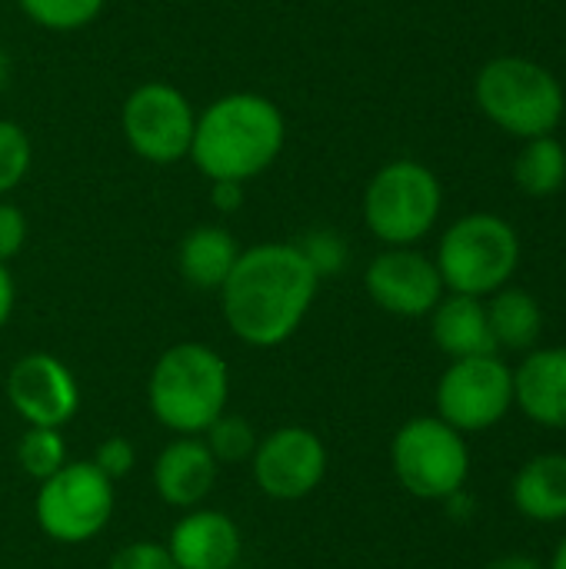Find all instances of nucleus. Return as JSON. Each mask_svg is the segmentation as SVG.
I'll use <instances>...</instances> for the list:
<instances>
[{
    "mask_svg": "<svg viewBox=\"0 0 566 569\" xmlns=\"http://www.w3.org/2000/svg\"><path fill=\"white\" fill-rule=\"evenodd\" d=\"M317 290L320 277L300 247L274 240L240 250L230 277L217 293L230 333L254 350H270L300 330L317 300Z\"/></svg>",
    "mask_w": 566,
    "mask_h": 569,
    "instance_id": "nucleus-1",
    "label": "nucleus"
},
{
    "mask_svg": "<svg viewBox=\"0 0 566 569\" xmlns=\"http://www.w3.org/2000/svg\"><path fill=\"white\" fill-rule=\"evenodd\" d=\"M287 143L284 110L254 90H234L217 97L197 113L190 160L214 180L247 183L270 170Z\"/></svg>",
    "mask_w": 566,
    "mask_h": 569,
    "instance_id": "nucleus-2",
    "label": "nucleus"
},
{
    "mask_svg": "<svg viewBox=\"0 0 566 569\" xmlns=\"http://www.w3.org/2000/svg\"><path fill=\"white\" fill-rule=\"evenodd\" d=\"M230 400L227 360L197 340L167 347L147 380V403L153 420L173 437H200Z\"/></svg>",
    "mask_w": 566,
    "mask_h": 569,
    "instance_id": "nucleus-3",
    "label": "nucleus"
},
{
    "mask_svg": "<svg viewBox=\"0 0 566 569\" xmlns=\"http://www.w3.org/2000/svg\"><path fill=\"white\" fill-rule=\"evenodd\" d=\"M474 93L484 117L520 140L554 133L564 117L560 80L544 63L527 57L490 60L477 73Z\"/></svg>",
    "mask_w": 566,
    "mask_h": 569,
    "instance_id": "nucleus-4",
    "label": "nucleus"
},
{
    "mask_svg": "<svg viewBox=\"0 0 566 569\" xmlns=\"http://www.w3.org/2000/svg\"><path fill=\"white\" fill-rule=\"evenodd\" d=\"M434 263L444 290L490 297L510 283L520 263V237L497 213H467L447 227Z\"/></svg>",
    "mask_w": 566,
    "mask_h": 569,
    "instance_id": "nucleus-5",
    "label": "nucleus"
},
{
    "mask_svg": "<svg viewBox=\"0 0 566 569\" xmlns=\"http://www.w3.org/2000/svg\"><path fill=\"white\" fill-rule=\"evenodd\" d=\"M444 187L417 160L384 163L364 190V223L384 247H417L440 220Z\"/></svg>",
    "mask_w": 566,
    "mask_h": 569,
    "instance_id": "nucleus-6",
    "label": "nucleus"
},
{
    "mask_svg": "<svg viewBox=\"0 0 566 569\" xmlns=\"http://www.w3.org/2000/svg\"><path fill=\"white\" fill-rule=\"evenodd\" d=\"M390 467L410 497L444 503L467 487L470 450L464 433L440 417H414L390 443Z\"/></svg>",
    "mask_w": 566,
    "mask_h": 569,
    "instance_id": "nucleus-7",
    "label": "nucleus"
},
{
    "mask_svg": "<svg viewBox=\"0 0 566 569\" xmlns=\"http://www.w3.org/2000/svg\"><path fill=\"white\" fill-rule=\"evenodd\" d=\"M113 480H107L90 460H67L53 477L40 480V490L33 497L37 527L63 547H77L100 537L113 517Z\"/></svg>",
    "mask_w": 566,
    "mask_h": 569,
    "instance_id": "nucleus-8",
    "label": "nucleus"
},
{
    "mask_svg": "<svg viewBox=\"0 0 566 569\" xmlns=\"http://www.w3.org/2000/svg\"><path fill=\"white\" fill-rule=\"evenodd\" d=\"M197 110L187 93L167 80H147L133 87L120 107V130L127 147L153 163L173 167L190 157Z\"/></svg>",
    "mask_w": 566,
    "mask_h": 569,
    "instance_id": "nucleus-9",
    "label": "nucleus"
},
{
    "mask_svg": "<svg viewBox=\"0 0 566 569\" xmlns=\"http://www.w3.org/2000/svg\"><path fill=\"white\" fill-rule=\"evenodd\" d=\"M437 417L460 433H480L497 427L514 407V370L497 357L454 360L437 380Z\"/></svg>",
    "mask_w": 566,
    "mask_h": 569,
    "instance_id": "nucleus-10",
    "label": "nucleus"
},
{
    "mask_svg": "<svg viewBox=\"0 0 566 569\" xmlns=\"http://www.w3.org/2000/svg\"><path fill=\"white\" fill-rule=\"evenodd\" d=\"M327 463V447L310 427H277L257 440L250 457L257 490L280 503L307 500L324 483Z\"/></svg>",
    "mask_w": 566,
    "mask_h": 569,
    "instance_id": "nucleus-11",
    "label": "nucleus"
},
{
    "mask_svg": "<svg viewBox=\"0 0 566 569\" xmlns=\"http://www.w3.org/2000/svg\"><path fill=\"white\" fill-rule=\"evenodd\" d=\"M364 287L384 313L404 320L430 317V310L444 297L437 263L414 247H387L384 253H377L367 263Z\"/></svg>",
    "mask_w": 566,
    "mask_h": 569,
    "instance_id": "nucleus-12",
    "label": "nucleus"
},
{
    "mask_svg": "<svg viewBox=\"0 0 566 569\" xmlns=\"http://www.w3.org/2000/svg\"><path fill=\"white\" fill-rule=\"evenodd\" d=\"M3 393L27 427L63 430V423H70L80 407L77 377L53 353H23L7 370Z\"/></svg>",
    "mask_w": 566,
    "mask_h": 569,
    "instance_id": "nucleus-13",
    "label": "nucleus"
},
{
    "mask_svg": "<svg viewBox=\"0 0 566 569\" xmlns=\"http://www.w3.org/2000/svg\"><path fill=\"white\" fill-rule=\"evenodd\" d=\"M167 550L180 569H234L244 557V537L224 510L193 507L173 523Z\"/></svg>",
    "mask_w": 566,
    "mask_h": 569,
    "instance_id": "nucleus-14",
    "label": "nucleus"
},
{
    "mask_svg": "<svg viewBox=\"0 0 566 569\" xmlns=\"http://www.w3.org/2000/svg\"><path fill=\"white\" fill-rule=\"evenodd\" d=\"M217 473H220V463L214 460V453L207 450L200 437H177L157 453L150 480H153L157 497L167 507L193 510L214 493Z\"/></svg>",
    "mask_w": 566,
    "mask_h": 569,
    "instance_id": "nucleus-15",
    "label": "nucleus"
},
{
    "mask_svg": "<svg viewBox=\"0 0 566 569\" xmlns=\"http://www.w3.org/2000/svg\"><path fill=\"white\" fill-rule=\"evenodd\" d=\"M514 407L527 420L566 430V347H534L514 370Z\"/></svg>",
    "mask_w": 566,
    "mask_h": 569,
    "instance_id": "nucleus-16",
    "label": "nucleus"
},
{
    "mask_svg": "<svg viewBox=\"0 0 566 569\" xmlns=\"http://www.w3.org/2000/svg\"><path fill=\"white\" fill-rule=\"evenodd\" d=\"M430 337L450 360L497 353L484 297L444 293L440 303L430 310Z\"/></svg>",
    "mask_w": 566,
    "mask_h": 569,
    "instance_id": "nucleus-17",
    "label": "nucleus"
},
{
    "mask_svg": "<svg viewBox=\"0 0 566 569\" xmlns=\"http://www.w3.org/2000/svg\"><path fill=\"white\" fill-rule=\"evenodd\" d=\"M510 500L524 520L564 523L566 520V453H540L527 460L510 483Z\"/></svg>",
    "mask_w": 566,
    "mask_h": 569,
    "instance_id": "nucleus-18",
    "label": "nucleus"
},
{
    "mask_svg": "<svg viewBox=\"0 0 566 569\" xmlns=\"http://www.w3.org/2000/svg\"><path fill=\"white\" fill-rule=\"evenodd\" d=\"M240 257L237 237L220 223H200L177 247V270L197 290H220Z\"/></svg>",
    "mask_w": 566,
    "mask_h": 569,
    "instance_id": "nucleus-19",
    "label": "nucleus"
},
{
    "mask_svg": "<svg viewBox=\"0 0 566 569\" xmlns=\"http://www.w3.org/2000/svg\"><path fill=\"white\" fill-rule=\"evenodd\" d=\"M487 320L497 350H517L527 353L537 347L544 333V310L534 293L520 287H500L487 300Z\"/></svg>",
    "mask_w": 566,
    "mask_h": 569,
    "instance_id": "nucleus-20",
    "label": "nucleus"
},
{
    "mask_svg": "<svg viewBox=\"0 0 566 569\" xmlns=\"http://www.w3.org/2000/svg\"><path fill=\"white\" fill-rule=\"evenodd\" d=\"M514 183L527 197H554L566 183V150L550 133L530 137L514 160Z\"/></svg>",
    "mask_w": 566,
    "mask_h": 569,
    "instance_id": "nucleus-21",
    "label": "nucleus"
},
{
    "mask_svg": "<svg viewBox=\"0 0 566 569\" xmlns=\"http://www.w3.org/2000/svg\"><path fill=\"white\" fill-rule=\"evenodd\" d=\"M107 0H17L27 20L53 33H73L90 27L103 13Z\"/></svg>",
    "mask_w": 566,
    "mask_h": 569,
    "instance_id": "nucleus-22",
    "label": "nucleus"
},
{
    "mask_svg": "<svg viewBox=\"0 0 566 569\" xmlns=\"http://www.w3.org/2000/svg\"><path fill=\"white\" fill-rule=\"evenodd\" d=\"M17 463L37 483L53 477L67 463V443L57 427H27L17 443Z\"/></svg>",
    "mask_w": 566,
    "mask_h": 569,
    "instance_id": "nucleus-23",
    "label": "nucleus"
},
{
    "mask_svg": "<svg viewBox=\"0 0 566 569\" xmlns=\"http://www.w3.org/2000/svg\"><path fill=\"white\" fill-rule=\"evenodd\" d=\"M200 440L207 443V450L214 453L217 463H244V460L254 457L260 437H257V430H254L244 417H237V413H220V417L200 433Z\"/></svg>",
    "mask_w": 566,
    "mask_h": 569,
    "instance_id": "nucleus-24",
    "label": "nucleus"
},
{
    "mask_svg": "<svg viewBox=\"0 0 566 569\" xmlns=\"http://www.w3.org/2000/svg\"><path fill=\"white\" fill-rule=\"evenodd\" d=\"M30 163H33L30 133L17 120L0 117V197L13 193L27 180Z\"/></svg>",
    "mask_w": 566,
    "mask_h": 569,
    "instance_id": "nucleus-25",
    "label": "nucleus"
},
{
    "mask_svg": "<svg viewBox=\"0 0 566 569\" xmlns=\"http://www.w3.org/2000/svg\"><path fill=\"white\" fill-rule=\"evenodd\" d=\"M297 247L307 257V263L317 270L320 280L340 273L347 267V257H350L347 253V243H344V237L337 230H314L304 240H297Z\"/></svg>",
    "mask_w": 566,
    "mask_h": 569,
    "instance_id": "nucleus-26",
    "label": "nucleus"
},
{
    "mask_svg": "<svg viewBox=\"0 0 566 569\" xmlns=\"http://www.w3.org/2000/svg\"><path fill=\"white\" fill-rule=\"evenodd\" d=\"M107 569H180L173 563L167 543H157V540H137V543H127L120 547Z\"/></svg>",
    "mask_w": 566,
    "mask_h": 569,
    "instance_id": "nucleus-27",
    "label": "nucleus"
},
{
    "mask_svg": "<svg viewBox=\"0 0 566 569\" xmlns=\"http://www.w3.org/2000/svg\"><path fill=\"white\" fill-rule=\"evenodd\" d=\"M107 480H123L130 470H133V463H137V450H133V443L127 440V437H107V440H100V447L93 450V460H90Z\"/></svg>",
    "mask_w": 566,
    "mask_h": 569,
    "instance_id": "nucleus-28",
    "label": "nucleus"
},
{
    "mask_svg": "<svg viewBox=\"0 0 566 569\" xmlns=\"http://www.w3.org/2000/svg\"><path fill=\"white\" fill-rule=\"evenodd\" d=\"M27 233H30V223L23 210L0 197V263H10L23 250Z\"/></svg>",
    "mask_w": 566,
    "mask_h": 569,
    "instance_id": "nucleus-29",
    "label": "nucleus"
},
{
    "mask_svg": "<svg viewBox=\"0 0 566 569\" xmlns=\"http://www.w3.org/2000/svg\"><path fill=\"white\" fill-rule=\"evenodd\" d=\"M210 203H214L220 213H234L237 207H244V183L214 180V183H210Z\"/></svg>",
    "mask_w": 566,
    "mask_h": 569,
    "instance_id": "nucleus-30",
    "label": "nucleus"
},
{
    "mask_svg": "<svg viewBox=\"0 0 566 569\" xmlns=\"http://www.w3.org/2000/svg\"><path fill=\"white\" fill-rule=\"evenodd\" d=\"M13 303H17V283H13V273L7 263H0V330L7 327L10 313H13Z\"/></svg>",
    "mask_w": 566,
    "mask_h": 569,
    "instance_id": "nucleus-31",
    "label": "nucleus"
},
{
    "mask_svg": "<svg viewBox=\"0 0 566 569\" xmlns=\"http://www.w3.org/2000/svg\"><path fill=\"white\" fill-rule=\"evenodd\" d=\"M484 569H547L540 560L534 557H524V553H510V557H497L490 560Z\"/></svg>",
    "mask_w": 566,
    "mask_h": 569,
    "instance_id": "nucleus-32",
    "label": "nucleus"
},
{
    "mask_svg": "<svg viewBox=\"0 0 566 569\" xmlns=\"http://www.w3.org/2000/svg\"><path fill=\"white\" fill-rule=\"evenodd\" d=\"M550 569H566V537L557 543L554 550V560H550Z\"/></svg>",
    "mask_w": 566,
    "mask_h": 569,
    "instance_id": "nucleus-33",
    "label": "nucleus"
}]
</instances>
